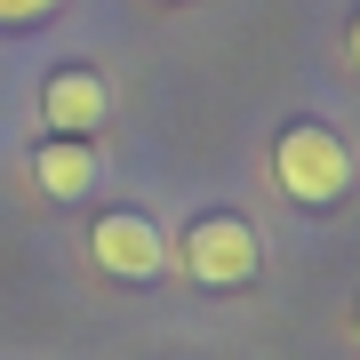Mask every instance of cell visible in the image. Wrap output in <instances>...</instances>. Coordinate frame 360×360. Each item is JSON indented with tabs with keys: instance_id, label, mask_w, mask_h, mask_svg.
I'll use <instances>...</instances> for the list:
<instances>
[{
	"instance_id": "cell-1",
	"label": "cell",
	"mask_w": 360,
	"mask_h": 360,
	"mask_svg": "<svg viewBox=\"0 0 360 360\" xmlns=\"http://www.w3.org/2000/svg\"><path fill=\"white\" fill-rule=\"evenodd\" d=\"M272 184L296 208H336L352 193V144L328 129V120H288L272 136Z\"/></svg>"
},
{
	"instance_id": "cell-2",
	"label": "cell",
	"mask_w": 360,
	"mask_h": 360,
	"mask_svg": "<svg viewBox=\"0 0 360 360\" xmlns=\"http://www.w3.org/2000/svg\"><path fill=\"white\" fill-rule=\"evenodd\" d=\"M176 264L193 272L200 288H248V281H257V264H264V248H257V232H248V217H232V208H208V217L184 224Z\"/></svg>"
},
{
	"instance_id": "cell-3",
	"label": "cell",
	"mask_w": 360,
	"mask_h": 360,
	"mask_svg": "<svg viewBox=\"0 0 360 360\" xmlns=\"http://www.w3.org/2000/svg\"><path fill=\"white\" fill-rule=\"evenodd\" d=\"M89 264L112 272V281H160L168 272V240L153 217H136V208H104L89 224Z\"/></svg>"
},
{
	"instance_id": "cell-4",
	"label": "cell",
	"mask_w": 360,
	"mask_h": 360,
	"mask_svg": "<svg viewBox=\"0 0 360 360\" xmlns=\"http://www.w3.org/2000/svg\"><path fill=\"white\" fill-rule=\"evenodd\" d=\"M104 112H112L104 72H89V65H56L49 80H40V120H49V136H96Z\"/></svg>"
},
{
	"instance_id": "cell-5",
	"label": "cell",
	"mask_w": 360,
	"mask_h": 360,
	"mask_svg": "<svg viewBox=\"0 0 360 360\" xmlns=\"http://www.w3.org/2000/svg\"><path fill=\"white\" fill-rule=\"evenodd\" d=\"M25 168H32V184H40L49 200H89V184L104 176L96 136H49V144H40Z\"/></svg>"
},
{
	"instance_id": "cell-6",
	"label": "cell",
	"mask_w": 360,
	"mask_h": 360,
	"mask_svg": "<svg viewBox=\"0 0 360 360\" xmlns=\"http://www.w3.org/2000/svg\"><path fill=\"white\" fill-rule=\"evenodd\" d=\"M40 16H56V0H0V25H40Z\"/></svg>"
},
{
	"instance_id": "cell-7",
	"label": "cell",
	"mask_w": 360,
	"mask_h": 360,
	"mask_svg": "<svg viewBox=\"0 0 360 360\" xmlns=\"http://www.w3.org/2000/svg\"><path fill=\"white\" fill-rule=\"evenodd\" d=\"M345 56L360 65V8H352V25H345Z\"/></svg>"
},
{
	"instance_id": "cell-8",
	"label": "cell",
	"mask_w": 360,
	"mask_h": 360,
	"mask_svg": "<svg viewBox=\"0 0 360 360\" xmlns=\"http://www.w3.org/2000/svg\"><path fill=\"white\" fill-rule=\"evenodd\" d=\"M352 336H360V321H352Z\"/></svg>"
}]
</instances>
